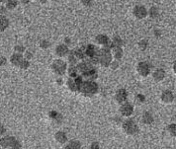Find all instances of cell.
<instances>
[{
	"label": "cell",
	"instance_id": "7402d4cb",
	"mask_svg": "<svg viewBox=\"0 0 176 149\" xmlns=\"http://www.w3.org/2000/svg\"><path fill=\"white\" fill-rule=\"evenodd\" d=\"M141 121H143V123L144 124H150L153 123V118H152V115L150 113H147H147L144 114Z\"/></svg>",
	"mask_w": 176,
	"mask_h": 149
},
{
	"label": "cell",
	"instance_id": "277c9868",
	"mask_svg": "<svg viewBox=\"0 0 176 149\" xmlns=\"http://www.w3.org/2000/svg\"><path fill=\"white\" fill-rule=\"evenodd\" d=\"M112 52L111 49L107 46H103L102 49H99V63L104 67L110 66L112 63Z\"/></svg>",
	"mask_w": 176,
	"mask_h": 149
},
{
	"label": "cell",
	"instance_id": "603a6c76",
	"mask_svg": "<svg viewBox=\"0 0 176 149\" xmlns=\"http://www.w3.org/2000/svg\"><path fill=\"white\" fill-rule=\"evenodd\" d=\"M67 74H68L69 78H76L77 76H79L76 66H70L69 68H67Z\"/></svg>",
	"mask_w": 176,
	"mask_h": 149
},
{
	"label": "cell",
	"instance_id": "44dd1931",
	"mask_svg": "<svg viewBox=\"0 0 176 149\" xmlns=\"http://www.w3.org/2000/svg\"><path fill=\"white\" fill-rule=\"evenodd\" d=\"M9 26V21L6 17L0 15V32H3Z\"/></svg>",
	"mask_w": 176,
	"mask_h": 149
},
{
	"label": "cell",
	"instance_id": "83f0119b",
	"mask_svg": "<svg viewBox=\"0 0 176 149\" xmlns=\"http://www.w3.org/2000/svg\"><path fill=\"white\" fill-rule=\"evenodd\" d=\"M40 46L42 47V49H48L50 46V43L47 40H43L40 42Z\"/></svg>",
	"mask_w": 176,
	"mask_h": 149
},
{
	"label": "cell",
	"instance_id": "d590c367",
	"mask_svg": "<svg viewBox=\"0 0 176 149\" xmlns=\"http://www.w3.org/2000/svg\"><path fill=\"white\" fill-rule=\"evenodd\" d=\"M5 133H6V128L2 124H0V135H4Z\"/></svg>",
	"mask_w": 176,
	"mask_h": 149
},
{
	"label": "cell",
	"instance_id": "7a4b0ae2",
	"mask_svg": "<svg viewBox=\"0 0 176 149\" xmlns=\"http://www.w3.org/2000/svg\"><path fill=\"white\" fill-rule=\"evenodd\" d=\"M84 53V61L89 62L92 65L99 63V49L93 45H87L82 46Z\"/></svg>",
	"mask_w": 176,
	"mask_h": 149
},
{
	"label": "cell",
	"instance_id": "4dcf8cb0",
	"mask_svg": "<svg viewBox=\"0 0 176 149\" xmlns=\"http://www.w3.org/2000/svg\"><path fill=\"white\" fill-rule=\"evenodd\" d=\"M10 149H21V143H20L18 140H16L15 143L12 145V147Z\"/></svg>",
	"mask_w": 176,
	"mask_h": 149
},
{
	"label": "cell",
	"instance_id": "cb8c5ba5",
	"mask_svg": "<svg viewBox=\"0 0 176 149\" xmlns=\"http://www.w3.org/2000/svg\"><path fill=\"white\" fill-rule=\"evenodd\" d=\"M49 117L53 121H59V123H60V121H62V116L59 113H56V111H50L49 113Z\"/></svg>",
	"mask_w": 176,
	"mask_h": 149
},
{
	"label": "cell",
	"instance_id": "5bb4252c",
	"mask_svg": "<svg viewBox=\"0 0 176 149\" xmlns=\"http://www.w3.org/2000/svg\"><path fill=\"white\" fill-rule=\"evenodd\" d=\"M68 52H69V49H68V47H67L66 45H59L56 49V55L59 56V57L65 56Z\"/></svg>",
	"mask_w": 176,
	"mask_h": 149
},
{
	"label": "cell",
	"instance_id": "7c38bea8",
	"mask_svg": "<svg viewBox=\"0 0 176 149\" xmlns=\"http://www.w3.org/2000/svg\"><path fill=\"white\" fill-rule=\"evenodd\" d=\"M134 14L137 18L143 19L147 15V9H145L144 6H138V5L134 8Z\"/></svg>",
	"mask_w": 176,
	"mask_h": 149
},
{
	"label": "cell",
	"instance_id": "ffe728a7",
	"mask_svg": "<svg viewBox=\"0 0 176 149\" xmlns=\"http://www.w3.org/2000/svg\"><path fill=\"white\" fill-rule=\"evenodd\" d=\"M112 56L117 60L122 58V56H123V50H122L121 47H114L112 49Z\"/></svg>",
	"mask_w": 176,
	"mask_h": 149
},
{
	"label": "cell",
	"instance_id": "6da1fadb",
	"mask_svg": "<svg viewBox=\"0 0 176 149\" xmlns=\"http://www.w3.org/2000/svg\"><path fill=\"white\" fill-rule=\"evenodd\" d=\"M76 69L77 72H78V75H80L85 81H95L98 76L96 68L94 67V65H92L89 62L84 61V60L77 64Z\"/></svg>",
	"mask_w": 176,
	"mask_h": 149
},
{
	"label": "cell",
	"instance_id": "60d3db41",
	"mask_svg": "<svg viewBox=\"0 0 176 149\" xmlns=\"http://www.w3.org/2000/svg\"><path fill=\"white\" fill-rule=\"evenodd\" d=\"M30 0H21V2L23 3V4H27V3H29Z\"/></svg>",
	"mask_w": 176,
	"mask_h": 149
},
{
	"label": "cell",
	"instance_id": "9c48e42d",
	"mask_svg": "<svg viewBox=\"0 0 176 149\" xmlns=\"http://www.w3.org/2000/svg\"><path fill=\"white\" fill-rule=\"evenodd\" d=\"M120 113L123 117H126V118H129L131 117L132 115L134 113V108L132 106L131 104L129 103H124L122 104V106L120 108Z\"/></svg>",
	"mask_w": 176,
	"mask_h": 149
},
{
	"label": "cell",
	"instance_id": "8fae6325",
	"mask_svg": "<svg viewBox=\"0 0 176 149\" xmlns=\"http://www.w3.org/2000/svg\"><path fill=\"white\" fill-rule=\"evenodd\" d=\"M23 60H24V57H23L21 53L15 52L14 55H12L11 57H10V62H11V64H13V65L17 66V67H20L21 63L23 62Z\"/></svg>",
	"mask_w": 176,
	"mask_h": 149
},
{
	"label": "cell",
	"instance_id": "2e32d148",
	"mask_svg": "<svg viewBox=\"0 0 176 149\" xmlns=\"http://www.w3.org/2000/svg\"><path fill=\"white\" fill-rule=\"evenodd\" d=\"M152 77H153V79L155 81H162L165 77V71L161 68L156 69L153 73H152Z\"/></svg>",
	"mask_w": 176,
	"mask_h": 149
},
{
	"label": "cell",
	"instance_id": "836d02e7",
	"mask_svg": "<svg viewBox=\"0 0 176 149\" xmlns=\"http://www.w3.org/2000/svg\"><path fill=\"white\" fill-rule=\"evenodd\" d=\"M6 62H7V59H6L4 56H0V66L5 65Z\"/></svg>",
	"mask_w": 176,
	"mask_h": 149
},
{
	"label": "cell",
	"instance_id": "7bdbcfd3",
	"mask_svg": "<svg viewBox=\"0 0 176 149\" xmlns=\"http://www.w3.org/2000/svg\"><path fill=\"white\" fill-rule=\"evenodd\" d=\"M37 1H39L41 3H45L46 2V0H37Z\"/></svg>",
	"mask_w": 176,
	"mask_h": 149
},
{
	"label": "cell",
	"instance_id": "8d00e7d4",
	"mask_svg": "<svg viewBox=\"0 0 176 149\" xmlns=\"http://www.w3.org/2000/svg\"><path fill=\"white\" fill-rule=\"evenodd\" d=\"M33 57V55L30 52H26V55H25V59L27 60H29V59H31Z\"/></svg>",
	"mask_w": 176,
	"mask_h": 149
},
{
	"label": "cell",
	"instance_id": "f546056e",
	"mask_svg": "<svg viewBox=\"0 0 176 149\" xmlns=\"http://www.w3.org/2000/svg\"><path fill=\"white\" fill-rule=\"evenodd\" d=\"M15 50H16L17 53H21V55H22V52H25V47L22 46H15Z\"/></svg>",
	"mask_w": 176,
	"mask_h": 149
},
{
	"label": "cell",
	"instance_id": "484cf974",
	"mask_svg": "<svg viewBox=\"0 0 176 149\" xmlns=\"http://www.w3.org/2000/svg\"><path fill=\"white\" fill-rule=\"evenodd\" d=\"M17 6V1L16 0H8L6 3V8L7 9H14Z\"/></svg>",
	"mask_w": 176,
	"mask_h": 149
},
{
	"label": "cell",
	"instance_id": "ee69618b",
	"mask_svg": "<svg viewBox=\"0 0 176 149\" xmlns=\"http://www.w3.org/2000/svg\"><path fill=\"white\" fill-rule=\"evenodd\" d=\"M7 1H8V0H0V2H1V3H4V2L7 3Z\"/></svg>",
	"mask_w": 176,
	"mask_h": 149
},
{
	"label": "cell",
	"instance_id": "8992f818",
	"mask_svg": "<svg viewBox=\"0 0 176 149\" xmlns=\"http://www.w3.org/2000/svg\"><path fill=\"white\" fill-rule=\"evenodd\" d=\"M123 130L127 134L133 135V134H136L138 133V126L134 121L127 120L126 121H124L123 123Z\"/></svg>",
	"mask_w": 176,
	"mask_h": 149
},
{
	"label": "cell",
	"instance_id": "e0dca14e",
	"mask_svg": "<svg viewBox=\"0 0 176 149\" xmlns=\"http://www.w3.org/2000/svg\"><path fill=\"white\" fill-rule=\"evenodd\" d=\"M55 138L59 144H64V143H66L67 142L66 134L64 133H62V131H57V133H56V135H55Z\"/></svg>",
	"mask_w": 176,
	"mask_h": 149
},
{
	"label": "cell",
	"instance_id": "74e56055",
	"mask_svg": "<svg viewBox=\"0 0 176 149\" xmlns=\"http://www.w3.org/2000/svg\"><path fill=\"white\" fill-rule=\"evenodd\" d=\"M118 65H119V64H118V62H117V61H112V63L110 64L111 68H112V69H114V70L117 68V66H118Z\"/></svg>",
	"mask_w": 176,
	"mask_h": 149
},
{
	"label": "cell",
	"instance_id": "4316f807",
	"mask_svg": "<svg viewBox=\"0 0 176 149\" xmlns=\"http://www.w3.org/2000/svg\"><path fill=\"white\" fill-rule=\"evenodd\" d=\"M150 16L151 18H156L158 16V9L156 7H151L150 10Z\"/></svg>",
	"mask_w": 176,
	"mask_h": 149
},
{
	"label": "cell",
	"instance_id": "f1b7e54d",
	"mask_svg": "<svg viewBox=\"0 0 176 149\" xmlns=\"http://www.w3.org/2000/svg\"><path fill=\"white\" fill-rule=\"evenodd\" d=\"M30 63H29V60H27L24 58V60H23V62L21 63V65H20V68L21 69H27L29 67Z\"/></svg>",
	"mask_w": 176,
	"mask_h": 149
},
{
	"label": "cell",
	"instance_id": "bcb514c9",
	"mask_svg": "<svg viewBox=\"0 0 176 149\" xmlns=\"http://www.w3.org/2000/svg\"><path fill=\"white\" fill-rule=\"evenodd\" d=\"M0 149H1V147H0Z\"/></svg>",
	"mask_w": 176,
	"mask_h": 149
},
{
	"label": "cell",
	"instance_id": "ba28073f",
	"mask_svg": "<svg viewBox=\"0 0 176 149\" xmlns=\"http://www.w3.org/2000/svg\"><path fill=\"white\" fill-rule=\"evenodd\" d=\"M138 72L141 76L147 77L150 75V65L147 62H140L138 65Z\"/></svg>",
	"mask_w": 176,
	"mask_h": 149
},
{
	"label": "cell",
	"instance_id": "b9f144b4",
	"mask_svg": "<svg viewBox=\"0 0 176 149\" xmlns=\"http://www.w3.org/2000/svg\"><path fill=\"white\" fill-rule=\"evenodd\" d=\"M173 71H174V73L176 74V62L173 64Z\"/></svg>",
	"mask_w": 176,
	"mask_h": 149
},
{
	"label": "cell",
	"instance_id": "e575fe53",
	"mask_svg": "<svg viewBox=\"0 0 176 149\" xmlns=\"http://www.w3.org/2000/svg\"><path fill=\"white\" fill-rule=\"evenodd\" d=\"M89 149H100V147H99V144H98L97 142H93V143L90 145Z\"/></svg>",
	"mask_w": 176,
	"mask_h": 149
},
{
	"label": "cell",
	"instance_id": "d4e9b609",
	"mask_svg": "<svg viewBox=\"0 0 176 149\" xmlns=\"http://www.w3.org/2000/svg\"><path fill=\"white\" fill-rule=\"evenodd\" d=\"M167 131L171 136L176 137V124H169V126L167 127Z\"/></svg>",
	"mask_w": 176,
	"mask_h": 149
},
{
	"label": "cell",
	"instance_id": "52a82bcc",
	"mask_svg": "<svg viewBox=\"0 0 176 149\" xmlns=\"http://www.w3.org/2000/svg\"><path fill=\"white\" fill-rule=\"evenodd\" d=\"M17 139L13 136H3L0 138V147L3 149H10Z\"/></svg>",
	"mask_w": 176,
	"mask_h": 149
},
{
	"label": "cell",
	"instance_id": "d6a6232c",
	"mask_svg": "<svg viewBox=\"0 0 176 149\" xmlns=\"http://www.w3.org/2000/svg\"><path fill=\"white\" fill-rule=\"evenodd\" d=\"M137 101L138 103H144V97L143 96V95L138 94V95H137Z\"/></svg>",
	"mask_w": 176,
	"mask_h": 149
},
{
	"label": "cell",
	"instance_id": "f6af8a7d",
	"mask_svg": "<svg viewBox=\"0 0 176 149\" xmlns=\"http://www.w3.org/2000/svg\"><path fill=\"white\" fill-rule=\"evenodd\" d=\"M52 1H56V0H52Z\"/></svg>",
	"mask_w": 176,
	"mask_h": 149
},
{
	"label": "cell",
	"instance_id": "3957f363",
	"mask_svg": "<svg viewBox=\"0 0 176 149\" xmlns=\"http://www.w3.org/2000/svg\"><path fill=\"white\" fill-rule=\"evenodd\" d=\"M78 92L84 96H93L98 92V84L95 83V81L84 80L79 87Z\"/></svg>",
	"mask_w": 176,
	"mask_h": 149
},
{
	"label": "cell",
	"instance_id": "ac0fdd59",
	"mask_svg": "<svg viewBox=\"0 0 176 149\" xmlns=\"http://www.w3.org/2000/svg\"><path fill=\"white\" fill-rule=\"evenodd\" d=\"M67 87H68V89L70 91H72V92H78V85L76 84L75 80L74 78H69L67 80Z\"/></svg>",
	"mask_w": 176,
	"mask_h": 149
},
{
	"label": "cell",
	"instance_id": "f35d334b",
	"mask_svg": "<svg viewBox=\"0 0 176 149\" xmlns=\"http://www.w3.org/2000/svg\"><path fill=\"white\" fill-rule=\"evenodd\" d=\"M5 11H6L5 8L3 7V6H0V15L3 14V13H5Z\"/></svg>",
	"mask_w": 176,
	"mask_h": 149
},
{
	"label": "cell",
	"instance_id": "9a60e30c",
	"mask_svg": "<svg viewBox=\"0 0 176 149\" xmlns=\"http://www.w3.org/2000/svg\"><path fill=\"white\" fill-rule=\"evenodd\" d=\"M95 40H96V43H98V45L103 46H106L110 43V40L108 39V37L105 36V35H98L96 37Z\"/></svg>",
	"mask_w": 176,
	"mask_h": 149
},
{
	"label": "cell",
	"instance_id": "30bf717a",
	"mask_svg": "<svg viewBox=\"0 0 176 149\" xmlns=\"http://www.w3.org/2000/svg\"><path fill=\"white\" fill-rule=\"evenodd\" d=\"M160 100L164 104H171L174 101V94L170 90H165L161 94Z\"/></svg>",
	"mask_w": 176,
	"mask_h": 149
},
{
	"label": "cell",
	"instance_id": "5b68a950",
	"mask_svg": "<svg viewBox=\"0 0 176 149\" xmlns=\"http://www.w3.org/2000/svg\"><path fill=\"white\" fill-rule=\"evenodd\" d=\"M52 69L56 75L62 76L67 70V64L62 59H56L52 64Z\"/></svg>",
	"mask_w": 176,
	"mask_h": 149
},
{
	"label": "cell",
	"instance_id": "ab89813d",
	"mask_svg": "<svg viewBox=\"0 0 176 149\" xmlns=\"http://www.w3.org/2000/svg\"><path fill=\"white\" fill-rule=\"evenodd\" d=\"M83 2L85 5H90V0H83Z\"/></svg>",
	"mask_w": 176,
	"mask_h": 149
},
{
	"label": "cell",
	"instance_id": "4fadbf2b",
	"mask_svg": "<svg viewBox=\"0 0 176 149\" xmlns=\"http://www.w3.org/2000/svg\"><path fill=\"white\" fill-rule=\"evenodd\" d=\"M127 97H128V93L127 91L125 89H120L117 91L116 93V96H115V98H116V101L119 104H124L126 103V100H127Z\"/></svg>",
	"mask_w": 176,
	"mask_h": 149
},
{
	"label": "cell",
	"instance_id": "d6986e66",
	"mask_svg": "<svg viewBox=\"0 0 176 149\" xmlns=\"http://www.w3.org/2000/svg\"><path fill=\"white\" fill-rule=\"evenodd\" d=\"M63 149H81V144L79 141L72 140V141H69Z\"/></svg>",
	"mask_w": 176,
	"mask_h": 149
},
{
	"label": "cell",
	"instance_id": "1f68e13d",
	"mask_svg": "<svg viewBox=\"0 0 176 149\" xmlns=\"http://www.w3.org/2000/svg\"><path fill=\"white\" fill-rule=\"evenodd\" d=\"M147 46V40H141L140 43V49H145V47Z\"/></svg>",
	"mask_w": 176,
	"mask_h": 149
}]
</instances>
